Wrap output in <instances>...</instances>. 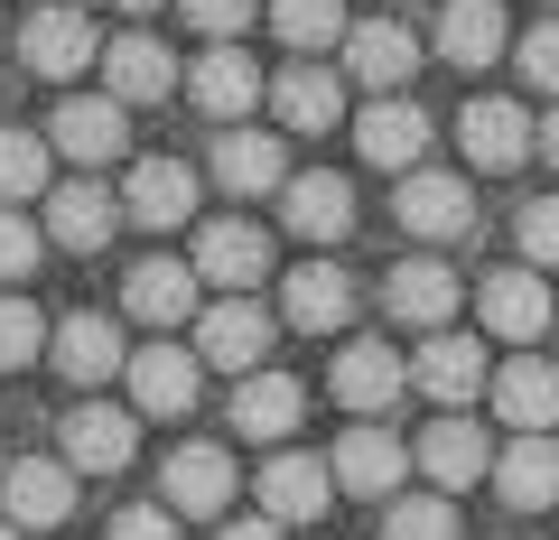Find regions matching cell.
Returning a JSON list of instances; mask_svg holds the SVG:
<instances>
[{
	"mask_svg": "<svg viewBox=\"0 0 559 540\" xmlns=\"http://www.w3.org/2000/svg\"><path fill=\"white\" fill-rule=\"evenodd\" d=\"M419 466H429V484L439 494H457V484H476L485 466H495V447H485V429L466 420V410H448V420H429L419 429V447H411Z\"/></svg>",
	"mask_w": 559,
	"mask_h": 540,
	"instance_id": "obj_22",
	"label": "cell"
},
{
	"mask_svg": "<svg viewBox=\"0 0 559 540\" xmlns=\"http://www.w3.org/2000/svg\"><path fill=\"white\" fill-rule=\"evenodd\" d=\"M439 57L448 65H495L503 57V0H448L439 10Z\"/></svg>",
	"mask_w": 559,
	"mask_h": 540,
	"instance_id": "obj_33",
	"label": "cell"
},
{
	"mask_svg": "<svg viewBox=\"0 0 559 540\" xmlns=\"http://www.w3.org/2000/svg\"><path fill=\"white\" fill-rule=\"evenodd\" d=\"M355 149H364L373 168H401V178H411L419 149H429V112H419V103H401V94L364 103V112H355Z\"/></svg>",
	"mask_w": 559,
	"mask_h": 540,
	"instance_id": "obj_17",
	"label": "cell"
},
{
	"mask_svg": "<svg viewBox=\"0 0 559 540\" xmlns=\"http://www.w3.org/2000/svg\"><path fill=\"white\" fill-rule=\"evenodd\" d=\"M187 94H197L205 121H242L261 94H271V84H261V65L242 57V47H205V57L187 65Z\"/></svg>",
	"mask_w": 559,
	"mask_h": 540,
	"instance_id": "obj_20",
	"label": "cell"
},
{
	"mask_svg": "<svg viewBox=\"0 0 559 540\" xmlns=\"http://www.w3.org/2000/svg\"><path fill=\"white\" fill-rule=\"evenodd\" d=\"M280 317L308 326V336H336V326L355 317V280H345L336 261H299V271L280 280Z\"/></svg>",
	"mask_w": 559,
	"mask_h": 540,
	"instance_id": "obj_21",
	"label": "cell"
},
{
	"mask_svg": "<svg viewBox=\"0 0 559 540\" xmlns=\"http://www.w3.org/2000/svg\"><path fill=\"white\" fill-rule=\"evenodd\" d=\"M401 382H411V363H401L392 345L355 336V345L336 355V373H326V392H336L345 410H355V420H373V410H392V400H401Z\"/></svg>",
	"mask_w": 559,
	"mask_h": 540,
	"instance_id": "obj_11",
	"label": "cell"
},
{
	"mask_svg": "<svg viewBox=\"0 0 559 540\" xmlns=\"http://www.w3.org/2000/svg\"><path fill=\"white\" fill-rule=\"evenodd\" d=\"M271 28H280V47H299V57L355 38V28H345V0H271Z\"/></svg>",
	"mask_w": 559,
	"mask_h": 540,
	"instance_id": "obj_35",
	"label": "cell"
},
{
	"mask_svg": "<svg viewBox=\"0 0 559 540\" xmlns=\"http://www.w3.org/2000/svg\"><path fill=\"white\" fill-rule=\"evenodd\" d=\"M215 540H280V521H271V513H242V521H224Z\"/></svg>",
	"mask_w": 559,
	"mask_h": 540,
	"instance_id": "obj_43",
	"label": "cell"
},
{
	"mask_svg": "<svg viewBox=\"0 0 559 540\" xmlns=\"http://www.w3.org/2000/svg\"><path fill=\"white\" fill-rule=\"evenodd\" d=\"M197 261H140V271H131V280H121V308H131V317L140 326H187V317H205V308H197Z\"/></svg>",
	"mask_w": 559,
	"mask_h": 540,
	"instance_id": "obj_14",
	"label": "cell"
},
{
	"mask_svg": "<svg viewBox=\"0 0 559 540\" xmlns=\"http://www.w3.org/2000/svg\"><path fill=\"white\" fill-rule=\"evenodd\" d=\"M38 10H47V0H38Z\"/></svg>",
	"mask_w": 559,
	"mask_h": 540,
	"instance_id": "obj_49",
	"label": "cell"
},
{
	"mask_svg": "<svg viewBox=\"0 0 559 540\" xmlns=\"http://www.w3.org/2000/svg\"><path fill=\"white\" fill-rule=\"evenodd\" d=\"M392 215L411 224L419 242H457L466 224H476V196H466V178H448V168H411L392 196Z\"/></svg>",
	"mask_w": 559,
	"mask_h": 540,
	"instance_id": "obj_7",
	"label": "cell"
},
{
	"mask_svg": "<svg viewBox=\"0 0 559 540\" xmlns=\"http://www.w3.org/2000/svg\"><path fill=\"white\" fill-rule=\"evenodd\" d=\"M121 196L112 187H94V178H66L57 196H47V242H66V252H103V242L121 233Z\"/></svg>",
	"mask_w": 559,
	"mask_h": 540,
	"instance_id": "obj_13",
	"label": "cell"
},
{
	"mask_svg": "<svg viewBox=\"0 0 559 540\" xmlns=\"http://www.w3.org/2000/svg\"><path fill=\"white\" fill-rule=\"evenodd\" d=\"M522 261H559V196H540V205H522Z\"/></svg>",
	"mask_w": 559,
	"mask_h": 540,
	"instance_id": "obj_40",
	"label": "cell"
},
{
	"mask_svg": "<svg viewBox=\"0 0 559 540\" xmlns=\"http://www.w3.org/2000/svg\"><path fill=\"white\" fill-rule=\"evenodd\" d=\"M495 484H503L513 513H550V503H559V439H503Z\"/></svg>",
	"mask_w": 559,
	"mask_h": 540,
	"instance_id": "obj_31",
	"label": "cell"
},
{
	"mask_svg": "<svg viewBox=\"0 0 559 540\" xmlns=\"http://www.w3.org/2000/svg\"><path fill=\"white\" fill-rule=\"evenodd\" d=\"M47 141H57L75 168H103V159L131 149V103H112V94H66L57 121H47Z\"/></svg>",
	"mask_w": 559,
	"mask_h": 540,
	"instance_id": "obj_3",
	"label": "cell"
},
{
	"mask_svg": "<svg viewBox=\"0 0 559 540\" xmlns=\"http://www.w3.org/2000/svg\"><path fill=\"white\" fill-rule=\"evenodd\" d=\"M382 299H392L401 326H419V336H448V317H457V271H448V261H401L392 280H382Z\"/></svg>",
	"mask_w": 559,
	"mask_h": 540,
	"instance_id": "obj_23",
	"label": "cell"
},
{
	"mask_svg": "<svg viewBox=\"0 0 559 540\" xmlns=\"http://www.w3.org/2000/svg\"><path fill=\"white\" fill-rule=\"evenodd\" d=\"M326 494H336V466H318V457H289V447H280V457L261 466V513H271L280 531H289V521H318Z\"/></svg>",
	"mask_w": 559,
	"mask_h": 540,
	"instance_id": "obj_27",
	"label": "cell"
},
{
	"mask_svg": "<svg viewBox=\"0 0 559 540\" xmlns=\"http://www.w3.org/2000/svg\"><path fill=\"white\" fill-rule=\"evenodd\" d=\"M495 410H503V429H522V439H550L559 429V363H540V355L495 363Z\"/></svg>",
	"mask_w": 559,
	"mask_h": 540,
	"instance_id": "obj_19",
	"label": "cell"
},
{
	"mask_svg": "<svg viewBox=\"0 0 559 540\" xmlns=\"http://www.w3.org/2000/svg\"><path fill=\"white\" fill-rule=\"evenodd\" d=\"M168 84H178V57H168L159 38H112L103 47V94L112 103H168Z\"/></svg>",
	"mask_w": 559,
	"mask_h": 540,
	"instance_id": "obj_28",
	"label": "cell"
},
{
	"mask_svg": "<svg viewBox=\"0 0 559 540\" xmlns=\"http://www.w3.org/2000/svg\"><path fill=\"white\" fill-rule=\"evenodd\" d=\"M38 252H47V233L20 215V205H0V289H20L28 271H38Z\"/></svg>",
	"mask_w": 559,
	"mask_h": 540,
	"instance_id": "obj_38",
	"label": "cell"
},
{
	"mask_svg": "<svg viewBox=\"0 0 559 540\" xmlns=\"http://www.w3.org/2000/svg\"><path fill=\"white\" fill-rule=\"evenodd\" d=\"M299 420H308V392L289 373H242L234 382V429L242 439H289Z\"/></svg>",
	"mask_w": 559,
	"mask_h": 540,
	"instance_id": "obj_30",
	"label": "cell"
},
{
	"mask_svg": "<svg viewBox=\"0 0 559 540\" xmlns=\"http://www.w3.org/2000/svg\"><path fill=\"white\" fill-rule=\"evenodd\" d=\"M178 10H187V20H197L215 47H234L242 28H252V0H178Z\"/></svg>",
	"mask_w": 559,
	"mask_h": 540,
	"instance_id": "obj_39",
	"label": "cell"
},
{
	"mask_svg": "<svg viewBox=\"0 0 559 540\" xmlns=\"http://www.w3.org/2000/svg\"><path fill=\"white\" fill-rule=\"evenodd\" d=\"M271 112H280V131H336L345 121L336 65H280L271 75Z\"/></svg>",
	"mask_w": 559,
	"mask_h": 540,
	"instance_id": "obj_26",
	"label": "cell"
},
{
	"mask_svg": "<svg viewBox=\"0 0 559 540\" xmlns=\"http://www.w3.org/2000/svg\"><path fill=\"white\" fill-rule=\"evenodd\" d=\"M103 540H178V513H168V503H131V513H112Z\"/></svg>",
	"mask_w": 559,
	"mask_h": 540,
	"instance_id": "obj_41",
	"label": "cell"
},
{
	"mask_svg": "<svg viewBox=\"0 0 559 540\" xmlns=\"http://www.w3.org/2000/svg\"><path fill=\"white\" fill-rule=\"evenodd\" d=\"M326 466H336V494L392 503V494H401V466H411V447H401L392 429L364 420V429H345V439H336V457H326Z\"/></svg>",
	"mask_w": 559,
	"mask_h": 540,
	"instance_id": "obj_8",
	"label": "cell"
},
{
	"mask_svg": "<svg viewBox=\"0 0 559 540\" xmlns=\"http://www.w3.org/2000/svg\"><path fill=\"white\" fill-rule=\"evenodd\" d=\"M121 10H131V20H140V10H168V0H121Z\"/></svg>",
	"mask_w": 559,
	"mask_h": 540,
	"instance_id": "obj_45",
	"label": "cell"
},
{
	"mask_svg": "<svg viewBox=\"0 0 559 540\" xmlns=\"http://www.w3.org/2000/svg\"><path fill=\"white\" fill-rule=\"evenodd\" d=\"M457 141H466V159H476V168H495V178H503V168L532 159V112H522V103L476 94V103L457 112Z\"/></svg>",
	"mask_w": 559,
	"mask_h": 540,
	"instance_id": "obj_15",
	"label": "cell"
},
{
	"mask_svg": "<svg viewBox=\"0 0 559 540\" xmlns=\"http://www.w3.org/2000/svg\"><path fill=\"white\" fill-rule=\"evenodd\" d=\"M47 355H57V373L84 382V392H94V382H112V373H131V355H121V326L94 317V308H84V317H66Z\"/></svg>",
	"mask_w": 559,
	"mask_h": 540,
	"instance_id": "obj_29",
	"label": "cell"
},
{
	"mask_svg": "<svg viewBox=\"0 0 559 540\" xmlns=\"http://www.w3.org/2000/svg\"><path fill=\"white\" fill-rule=\"evenodd\" d=\"M382 540H457V513H448V494H392Z\"/></svg>",
	"mask_w": 559,
	"mask_h": 540,
	"instance_id": "obj_37",
	"label": "cell"
},
{
	"mask_svg": "<svg viewBox=\"0 0 559 540\" xmlns=\"http://www.w3.org/2000/svg\"><path fill=\"white\" fill-rule=\"evenodd\" d=\"M47 345H57V326H47L38 308L20 299V289H0V373H20V363H38Z\"/></svg>",
	"mask_w": 559,
	"mask_h": 540,
	"instance_id": "obj_36",
	"label": "cell"
},
{
	"mask_svg": "<svg viewBox=\"0 0 559 540\" xmlns=\"http://www.w3.org/2000/svg\"><path fill=\"white\" fill-rule=\"evenodd\" d=\"M550 10H559V0H550Z\"/></svg>",
	"mask_w": 559,
	"mask_h": 540,
	"instance_id": "obj_48",
	"label": "cell"
},
{
	"mask_svg": "<svg viewBox=\"0 0 559 540\" xmlns=\"http://www.w3.org/2000/svg\"><path fill=\"white\" fill-rule=\"evenodd\" d=\"M159 503L168 513H224V503H234V457L205 447V439H187L178 457H168V476H159Z\"/></svg>",
	"mask_w": 559,
	"mask_h": 540,
	"instance_id": "obj_24",
	"label": "cell"
},
{
	"mask_svg": "<svg viewBox=\"0 0 559 540\" xmlns=\"http://www.w3.org/2000/svg\"><path fill=\"white\" fill-rule=\"evenodd\" d=\"M215 178L234 187V196H271V187H289V159H280L271 131H242L234 121V131L215 141Z\"/></svg>",
	"mask_w": 559,
	"mask_h": 540,
	"instance_id": "obj_32",
	"label": "cell"
},
{
	"mask_svg": "<svg viewBox=\"0 0 559 540\" xmlns=\"http://www.w3.org/2000/svg\"><path fill=\"white\" fill-rule=\"evenodd\" d=\"M345 75L373 84V94H401V84L419 75V38L401 20H364L355 38H345Z\"/></svg>",
	"mask_w": 559,
	"mask_h": 540,
	"instance_id": "obj_25",
	"label": "cell"
},
{
	"mask_svg": "<svg viewBox=\"0 0 559 540\" xmlns=\"http://www.w3.org/2000/svg\"><path fill=\"white\" fill-rule=\"evenodd\" d=\"M66 466L75 476H121L140 447V410H112V400H84V410H66Z\"/></svg>",
	"mask_w": 559,
	"mask_h": 540,
	"instance_id": "obj_5",
	"label": "cell"
},
{
	"mask_svg": "<svg viewBox=\"0 0 559 540\" xmlns=\"http://www.w3.org/2000/svg\"><path fill=\"white\" fill-rule=\"evenodd\" d=\"M280 224L299 242H345L355 233V187H345L336 168H308V178L280 187Z\"/></svg>",
	"mask_w": 559,
	"mask_h": 540,
	"instance_id": "obj_9",
	"label": "cell"
},
{
	"mask_svg": "<svg viewBox=\"0 0 559 540\" xmlns=\"http://www.w3.org/2000/svg\"><path fill=\"white\" fill-rule=\"evenodd\" d=\"M197 355L224 363V373H261V355H271V308L252 299H215L197 317Z\"/></svg>",
	"mask_w": 559,
	"mask_h": 540,
	"instance_id": "obj_12",
	"label": "cell"
},
{
	"mask_svg": "<svg viewBox=\"0 0 559 540\" xmlns=\"http://www.w3.org/2000/svg\"><path fill=\"white\" fill-rule=\"evenodd\" d=\"M103 47H94V20H84L75 0H47V10H28V28H20V65L28 75H47V84H66V75H84Z\"/></svg>",
	"mask_w": 559,
	"mask_h": 540,
	"instance_id": "obj_2",
	"label": "cell"
},
{
	"mask_svg": "<svg viewBox=\"0 0 559 540\" xmlns=\"http://www.w3.org/2000/svg\"><path fill=\"white\" fill-rule=\"evenodd\" d=\"M121 215L150 224V233L187 224V215H197V168H187V159H131V178H121Z\"/></svg>",
	"mask_w": 559,
	"mask_h": 540,
	"instance_id": "obj_10",
	"label": "cell"
},
{
	"mask_svg": "<svg viewBox=\"0 0 559 540\" xmlns=\"http://www.w3.org/2000/svg\"><path fill=\"white\" fill-rule=\"evenodd\" d=\"M513 57H522V75H532L540 94H559V20H550V28H532V38H522Z\"/></svg>",
	"mask_w": 559,
	"mask_h": 540,
	"instance_id": "obj_42",
	"label": "cell"
},
{
	"mask_svg": "<svg viewBox=\"0 0 559 540\" xmlns=\"http://www.w3.org/2000/svg\"><path fill=\"white\" fill-rule=\"evenodd\" d=\"M197 392H205V355L197 345H140L131 355V410H150V420H187L197 410Z\"/></svg>",
	"mask_w": 559,
	"mask_h": 540,
	"instance_id": "obj_1",
	"label": "cell"
},
{
	"mask_svg": "<svg viewBox=\"0 0 559 540\" xmlns=\"http://www.w3.org/2000/svg\"><path fill=\"white\" fill-rule=\"evenodd\" d=\"M0 476H10V457H0Z\"/></svg>",
	"mask_w": 559,
	"mask_h": 540,
	"instance_id": "obj_47",
	"label": "cell"
},
{
	"mask_svg": "<svg viewBox=\"0 0 559 540\" xmlns=\"http://www.w3.org/2000/svg\"><path fill=\"white\" fill-rule=\"evenodd\" d=\"M476 308H485V336H503V345H532L540 326H550V289H540V271H532V261L495 271V280L476 289Z\"/></svg>",
	"mask_w": 559,
	"mask_h": 540,
	"instance_id": "obj_18",
	"label": "cell"
},
{
	"mask_svg": "<svg viewBox=\"0 0 559 540\" xmlns=\"http://www.w3.org/2000/svg\"><path fill=\"white\" fill-rule=\"evenodd\" d=\"M197 280H205V289H224V299L261 289V280H271V233H261V224L215 215V224L197 233Z\"/></svg>",
	"mask_w": 559,
	"mask_h": 540,
	"instance_id": "obj_4",
	"label": "cell"
},
{
	"mask_svg": "<svg viewBox=\"0 0 559 540\" xmlns=\"http://www.w3.org/2000/svg\"><path fill=\"white\" fill-rule=\"evenodd\" d=\"M0 540H20V521H0Z\"/></svg>",
	"mask_w": 559,
	"mask_h": 540,
	"instance_id": "obj_46",
	"label": "cell"
},
{
	"mask_svg": "<svg viewBox=\"0 0 559 540\" xmlns=\"http://www.w3.org/2000/svg\"><path fill=\"white\" fill-rule=\"evenodd\" d=\"M0 503H10V521H20V531H57V521L75 513V466L20 457L10 476H0Z\"/></svg>",
	"mask_w": 559,
	"mask_h": 540,
	"instance_id": "obj_16",
	"label": "cell"
},
{
	"mask_svg": "<svg viewBox=\"0 0 559 540\" xmlns=\"http://www.w3.org/2000/svg\"><path fill=\"white\" fill-rule=\"evenodd\" d=\"M540 149H550V159H559V112H550V121H540Z\"/></svg>",
	"mask_w": 559,
	"mask_h": 540,
	"instance_id": "obj_44",
	"label": "cell"
},
{
	"mask_svg": "<svg viewBox=\"0 0 559 540\" xmlns=\"http://www.w3.org/2000/svg\"><path fill=\"white\" fill-rule=\"evenodd\" d=\"M411 382L439 400V410H466L476 392H495V363H485L476 336H429V345L411 355Z\"/></svg>",
	"mask_w": 559,
	"mask_h": 540,
	"instance_id": "obj_6",
	"label": "cell"
},
{
	"mask_svg": "<svg viewBox=\"0 0 559 540\" xmlns=\"http://www.w3.org/2000/svg\"><path fill=\"white\" fill-rule=\"evenodd\" d=\"M57 141L47 131H0V205H28V196H57Z\"/></svg>",
	"mask_w": 559,
	"mask_h": 540,
	"instance_id": "obj_34",
	"label": "cell"
}]
</instances>
